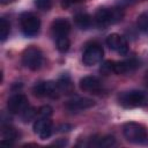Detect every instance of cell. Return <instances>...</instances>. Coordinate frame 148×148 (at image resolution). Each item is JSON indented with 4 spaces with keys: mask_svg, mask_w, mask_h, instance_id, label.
<instances>
[{
    "mask_svg": "<svg viewBox=\"0 0 148 148\" xmlns=\"http://www.w3.org/2000/svg\"><path fill=\"white\" fill-rule=\"evenodd\" d=\"M123 133L126 140L132 143H136V145L148 143V131L142 124L135 121H128L124 125Z\"/></svg>",
    "mask_w": 148,
    "mask_h": 148,
    "instance_id": "obj_1",
    "label": "cell"
},
{
    "mask_svg": "<svg viewBox=\"0 0 148 148\" xmlns=\"http://www.w3.org/2000/svg\"><path fill=\"white\" fill-rule=\"evenodd\" d=\"M118 101H119V104L126 109L145 106L148 104V92L141 91V90L124 91L119 95Z\"/></svg>",
    "mask_w": 148,
    "mask_h": 148,
    "instance_id": "obj_2",
    "label": "cell"
},
{
    "mask_svg": "<svg viewBox=\"0 0 148 148\" xmlns=\"http://www.w3.org/2000/svg\"><path fill=\"white\" fill-rule=\"evenodd\" d=\"M43 61V52L37 46H28L22 53V64L31 71H38L42 67Z\"/></svg>",
    "mask_w": 148,
    "mask_h": 148,
    "instance_id": "obj_3",
    "label": "cell"
},
{
    "mask_svg": "<svg viewBox=\"0 0 148 148\" xmlns=\"http://www.w3.org/2000/svg\"><path fill=\"white\" fill-rule=\"evenodd\" d=\"M20 24H21L23 34L25 36H28V37H32V36L37 35V32L39 31V28H40L39 18L35 14L28 13V12L21 14Z\"/></svg>",
    "mask_w": 148,
    "mask_h": 148,
    "instance_id": "obj_4",
    "label": "cell"
},
{
    "mask_svg": "<svg viewBox=\"0 0 148 148\" xmlns=\"http://www.w3.org/2000/svg\"><path fill=\"white\" fill-rule=\"evenodd\" d=\"M103 56H104L103 47L97 43H92L86 46L82 53V62L86 66H94L103 59Z\"/></svg>",
    "mask_w": 148,
    "mask_h": 148,
    "instance_id": "obj_5",
    "label": "cell"
},
{
    "mask_svg": "<svg viewBox=\"0 0 148 148\" xmlns=\"http://www.w3.org/2000/svg\"><path fill=\"white\" fill-rule=\"evenodd\" d=\"M32 92L38 97L46 96L50 98H58L60 95V89L58 83L54 81H42L34 86Z\"/></svg>",
    "mask_w": 148,
    "mask_h": 148,
    "instance_id": "obj_6",
    "label": "cell"
},
{
    "mask_svg": "<svg viewBox=\"0 0 148 148\" xmlns=\"http://www.w3.org/2000/svg\"><path fill=\"white\" fill-rule=\"evenodd\" d=\"M29 106V101L23 94H15L7 101V109L13 114H21Z\"/></svg>",
    "mask_w": 148,
    "mask_h": 148,
    "instance_id": "obj_7",
    "label": "cell"
},
{
    "mask_svg": "<svg viewBox=\"0 0 148 148\" xmlns=\"http://www.w3.org/2000/svg\"><path fill=\"white\" fill-rule=\"evenodd\" d=\"M106 45L113 50V51H117L120 56H126L128 53V43L126 40L125 37L118 35V34H111L106 37Z\"/></svg>",
    "mask_w": 148,
    "mask_h": 148,
    "instance_id": "obj_8",
    "label": "cell"
},
{
    "mask_svg": "<svg viewBox=\"0 0 148 148\" xmlns=\"http://www.w3.org/2000/svg\"><path fill=\"white\" fill-rule=\"evenodd\" d=\"M140 67V60L136 58H130L121 61H113V73L118 75L130 74Z\"/></svg>",
    "mask_w": 148,
    "mask_h": 148,
    "instance_id": "obj_9",
    "label": "cell"
},
{
    "mask_svg": "<svg viewBox=\"0 0 148 148\" xmlns=\"http://www.w3.org/2000/svg\"><path fill=\"white\" fill-rule=\"evenodd\" d=\"M95 105V101L88 97H82V96H73L71 99L67 101L66 108L72 111V112H79L83 111L86 109H89Z\"/></svg>",
    "mask_w": 148,
    "mask_h": 148,
    "instance_id": "obj_10",
    "label": "cell"
},
{
    "mask_svg": "<svg viewBox=\"0 0 148 148\" xmlns=\"http://www.w3.org/2000/svg\"><path fill=\"white\" fill-rule=\"evenodd\" d=\"M34 132L42 139L45 140L51 136L52 134V121L50 118H38L34 123Z\"/></svg>",
    "mask_w": 148,
    "mask_h": 148,
    "instance_id": "obj_11",
    "label": "cell"
},
{
    "mask_svg": "<svg viewBox=\"0 0 148 148\" xmlns=\"http://www.w3.org/2000/svg\"><path fill=\"white\" fill-rule=\"evenodd\" d=\"M80 88L90 94H99L103 89L102 82L96 76H84L80 80Z\"/></svg>",
    "mask_w": 148,
    "mask_h": 148,
    "instance_id": "obj_12",
    "label": "cell"
},
{
    "mask_svg": "<svg viewBox=\"0 0 148 148\" xmlns=\"http://www.w3.org/2000/svg\"><path fill=\"white\" fill-rule=\"evenodd\" d=\"M51 29H52V34L56 36V38L64 37V36H67L69 34V31H71V24H69V22L66 18L59 17V18H56L52 22Z\"/></svg>",
    "mask_w": 148,
    "mask_h": 148,
    "instance_id": "obj_13",
    "label": "cell"
},
{
    "mask_svg": "<svg viewBox=\"0 0 148 148\" xmlns=\"http://www.w3.org/2000/svg\"><path fill=\"white\" fill-rule=\"evenodd\" d=\"M95 23L97 25V28L99 29H105L106 27H109L111 24V18H110V10L109 8H98L95 13Z\"/></svg>",
    "mask_w": 148,
    "mask_h": 148,
    "instance_id": "obj_14",
    "label": "cell"
},
{
    "mask_svg": "<svg viewBox=\"0 0 148 148\" xmlns=\"http://www.w3.org/2000/svg\"><path fill=\"white\" fill-rule=\"evenodd\" d=\"M116 143V139L112 135H105L102 138H92L89 146L92 147H98V148H109L114 146Z\"/></svg>",
    "mask_w": 148,
    "mask_h": 148,
    "instance_id": "obj_15",
    "label": "cell"
},
{
    "mask_svg": "<svg viewBox=\"0 0 148 148\" xmlns=\"http://www.w3.org/2000/svg\"><path fill=\"white\" fill-rule=\"evenodd\" d=\"M74 22H75L77 28H80L82 30H87V29H89L91 27L92 18L87 13H79V14H76L74 16Z\"/></svg>",
    "mask_w": 148,
    "mask_h": 148,
    "instance_id": "obj_16",
    "label": "cell"
},
{
    "mask_svg": "<svg viewBox=\"0 0 148 148\" xmlns=\"http://www.w3.org/2000/svg\"><path fill=\"white\" fill-rule=\"evenodd\" d=\"M58 83V87L60 89V92H64V94H71L74 89V86L72 83V80L69 77L68 74H62L59 80L57 81Z\"/></svg>",
    "mask_w": 148,
    "mask_h": 148,
    "instance_id": "obj_17",
    "label": "cell"
},
{
    "mask_svg": "<svg viewBox=\"0 0 148 148\" xmlns=\"http://www.w3.org/2000/svg\"><path fill=\"white\" fill-rule=\"evenodd\" d=\"M1 135H2V139H7V140H10V141H15L18 138L17 131L14 127L9 126V125H3L2 126Z\"/></svg>",
    "mask_w": 148,
    "mask_h": 148,
    "instance_id": "obj_18",
    "label": "cell"
},
{
    "mask_svg": "<svg viewBox=\"0 0 148 148\" xmlns=\"http://www.w3.org/2000/svg\"><path fill=\"white\" fill-rule=\"evenodd\" d=\"M110 10V18H111V24H114L117 22H119L123 16H124V8L117 6V7H112L109 8Z\"/></svg>",
    "mask_w": 148,
    "mask_h": 148,
    "instance_id": "obj_19",
    "label": "cell"
},
{
    "mask_svg": "<svg viewBox=\"0 0 148 148\" xmlns=\"http://www.w3.org/2000/svg\"><path fill=\"white\" fill-rule=\"evenodd\" d=\"M56 45H57V49H58L59 52L66 53V52L69 50L71 42H69V39L67 38V36L58 37V38H56Z\"/></svg>",
    "mask_w": 148,
    "mask_h": 148,
    "instance_id": "obj_20",
    "label": "cell"
},
{
    "mask_svg": "<svg viewBox=\"0 0 148 148\" xmlns=\"http://www.w3.org/2000/svg\"><path fill=\"white\" fill-rule=\"evenodd\" d=\"M9 31H10L9 22L5 17H1L0 18V39H1V42H5L7 39Z\"/></svg>",
    "mask_w": 148,
    "mask_h": 148,
    "instance_id": "obj_21",
    "label": "cell"
},
{
    "mask_svg": "<svg viewBox=\"0 0 148 148\" xmlns=\"http://www.w3.org/2000/svg\"><path fill=\"white\" fill-rule=\"evenodd\" d=\"M136 27L142 32H148V12H145L139 15L136 20Z\"/></svg>",
    "mask_w": 148,
    "mask_h": 148,
    "instance_id": "obj_22",
    "label": "cell"
},
{
    "mask_svg": "<svg viewBox=\"0 0 148 148\" xmlns=\"http://www.w3.org/2000/svg\"><path fill=\"white\" fill-rule=\"evenodd\" d=\"M37 111H38V110H36L35 108H32V106H28V108L21 113V118H22V120H23L24 123H28V121L32 120V119L36 117Z\"/></svg>",
    "mask_w": 148,
    "mask_h": 148,
    "instance_id": "obj_23",
    "label": "cell"
},
{
    "mask_svg": "<svg viewBox=\"0 0 148 148\" xmlns=\"http://www.w3.org/2000/svg\"><path fill=\"white\" fill-rule=\"evenodd\" d=\"M38 118H50L53 114V109L50 105H43L37 111Z\"/></svg>",
    "mask_w": 148,
    "mask_h": 148,
    "instance_id": "obj_24",
    "label": "cell"
},
{
    "mask_svg": "<svg viewBox=\"0 0 148 148\" xmlns=\"http://www.w3.org/2000/svg\"><path fill=\"white\" fill-rule=\"evenodd\" d=\"M99 71L104 75H109V74L113 73V61H111V60L104 61V64L101 66V69Z\"/></svg>",
    "mask_w": 148,
    "mask_h": 148,
    "instance_id": "obj_25",
    "label": "cell"
},
{
    "mask_svg": "<svg viewBox=\"0 0 148 148\" xmlns=\"http://www.w3.org/2000/svg\"><path fill=\"white\" fill-rule=\"evenodd\" d=\"M52 2L53 0H35V5L42 10H49L52 7Z\"/></svg>",
    "mask_w": 148,
    "mask_h": 148,
    "instance_id": "obj_26",
    "label": "cell"
},
{
    "mask_svg": "<svg viewBox=\"0 0 148 148\" xmlns=\"http://www.w3.org/2000/svg\"><path fill=\"white\" fill-rule=\"evenodd\" d=\"M141 1H145V0H118L117 6H119V7H121V8H126V7H128V6L135 5V3L141 2Z\"/></svg>",
    "mask_w": 148,
    "mask_h": 148,
    "instance_id": "obj_27",
    "label": "cell"
},
{
    "mask_svg": "<svg viewBox=\"0 0 148 148\" xmlns=\"http://www.w3.org/2000/svg\"><path fill=\"white\" fill-rule=\"evenodd\" d=\"M82 1H84V0H61V7L62 8H68L71 5L82 2Z\"/></svg>",
    "mask_w": 148,
    "mask_h": 148,
    "instance_id": "obj_28",
    "label": "cell"
},
{
    "mask_svg": "<svg viewBox=\"0 0 148 148\" xmlns=\"http://www.w3.org/2000/svg\"><path fill=\"white\" fill-rule=\"evenodd\" d=\"M71 128H72V126H71V125H67V124H65V125H62V126L59 127V130H60L61 132H64V131H69Z\"/></svg>",
    "mask_w": 148,
    "mask_h": 148,
    "instance_id": "obj_29",
    "label": "cell"
},
{
    "mask_svg": "<svg viewBox=\"0 0 148 148\" xmlns=\"http://www.w3.org/2000/svg\"><path fill=\"white\" fill-rule=\"evenodd\" d=\"M145 82H146V84H147V87H148V71H147L146 75H145Z\"/></svg>",
    "mask_w": 148,
    "mask_h": 148,
    "instance_id": "obj_30",
    "label": "cell"
}]
</instances>
